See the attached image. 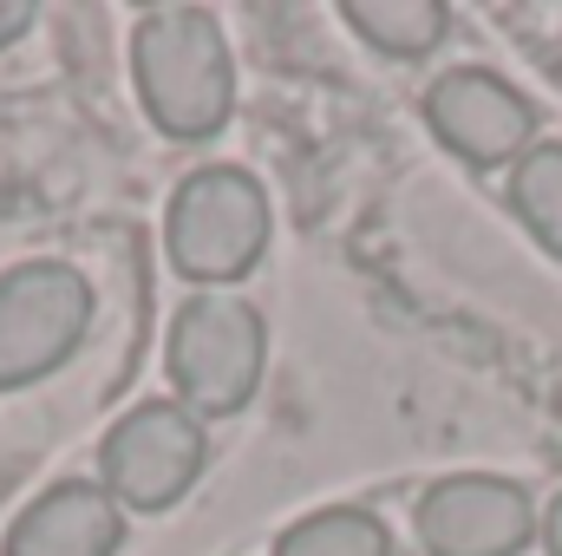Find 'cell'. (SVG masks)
I'll return each mask as SVG.
<instances>
[{
  "label": "cell",
  "mask_w": 562,
  "mask_h": 556,
  "mask_svg": "<svg viewBox=\"0 0 562 556\" xmlns=\"http://www.w3.org/2000/svg\"><path fill=\"white\" fill-rule=\"evenodd\" d=\"M132 79L150 125L170 144L216 138L236 112V66L216 13L203 7H150L132 33Z\"/></svg>",
  "instance_id": "6da1fadb"
},
{
  "label": "cell",
  "mask_w": 562,
  "mask_h": 556,
  "mask_svg": "<svg viewBox=\"0 0 562 556\" xmlns=\"http://www.w3.org/2000/svg\"><path fill=\"white\" fill-rule=\"evenodd\" d=\"M262 367H269V321L256 314V301L203 288L170 314L164 374L177 387V407H190L196 419L243 413L262 387Z\"/></svg>",
  "instance_id": "7a4b0ae2"
},
{
  "label": "cell",
  "mask_w": 562,
  "mask_h": 556,
  "mask_svg": "<svg viewBox=\"0 0 562 556\" xmlns=\"http://www.w3.org/2000/svg\"><path fill=\"white\" fill-rule=\"evenodd\" d=\"M164 249H170V269L190 276L196 288L243 281L269 249V197H262V184L249 170H236V164L190 170L170 190Z\"/></svg>",
  "instance_id": "3957f363"
},
{
  "label": "cell",
  "mask_w": 562,
  "mask_h": 556,
  "mask_svg": "<svg viewBox=\"0 0 562 556\" xmlns=\"http://www.w3.org/2000/svg\"><path fill=\"white\" fill-rule=\"evenodd\" d=\"M210 465L203 419L177 400H144L99 438V485L119 511H170Z\"/></svg>",
  "instance_id": "277c9868"
},
{
  "label": "cell",
  "mask_w": 562,
  "mask_h": 556,
  "mask_svg": "<svg viewBox=\"0 0 562 556\" xmlns=\"http://www.w3.org/2000/svg\"><path fill=\"white\" fill-rule=\"evenodd\" d=\"M92 281L72 263H13L0 276V393L66 367L92 327Z\"/></svg>",
  "instance_id": "5b68a950"
},
{
  "label": "cell",
  "mask_w": 562,
  "mask_h": 556,
  "mask_svg": "<svg viewBox=\"0 0 562 556\" xmlns=\"http://www.w3.org/2000/svg\"><path fill=\"white\" fill-rule=\"evenodd\" d=\"M425 125L471 170H497V164H517L524 151H537V105H530V92H517L491 66L438 73L425 86Z\"/></svg>",
  "instance_id": "8992f818"
},
{
  "label": "cell",
  "mask_w": 562,
  "mask_h": 556,
  "mask_svg": "<svg viewBox=\"0 0 562 556\" xmlns=\"http://www.w3.org/2000/svg\"><path fill=\"white\" fill-rule=\"evenodd\" d=\"M543 531L524 485L491 471L438 478L419 498V544L425 556H517Z\"/></svg>",
  "instance_id": "52a82bcc"
},
{
  "label": "cell",
  "mask_w": 562,
  "mask_h": 556,
  "mask_svg": "<svg viewBox=\"0 0 562 556\" xmlns=\"http://www.w3.org/2000/svg\"><path fill=\"white\" fill-rule=\"evenodd\" d=\"M125 511L105 498V485L66 478L46 485L0 537V556H119Z\"/></svg>",
  "instance_id": "ba28073f"
},
{
  "label": "cell",
  "mask_w": 562,
  "mask_h": 556,
  "mask_svg": "<svg viewBox=\"0 0 562 556\" xmlns=\"http://www.w3.org/2000/svg\"><path fill=\"white\" fill-rule=\"evenodd\" d=\"M340 13L367 46H380L393 59H425L451 33V7H438V0H347Z\"/></svg>",
  "instance_id": "9c48e42d"
},
{
  "label": "cell",
  "mask_w": 562,
  "mask_h": 556,
  "mask_svg": "<svg viewBox=\"0 0 562 556\" xmlns=\"http://www.w3.org/2000/svg\"><path fill=\"white\" fill-rule=\"evenodd\" d=\"M276 556H393V537L367 504H327L294 518L276 537Z\"/></svg>",
  "instance_id": "30bf717a"
},
{
  "label": "cell",
  "mask_w": 562,
  "mask_h": 556,
  "mask_svg": "<svg viewBox=\"0 0 562 556\" xmlns=\"http://www.w3.org/2000/svg\"><path fill=\"white\" fill-rule=\"evenodd\" d=\"M510 210L524 216V230L562 256V144L537 138V151H524L510 164Z\"/></svg>",
  "instance_id": "8fae6325"
},
{
  "label": "cell",
  "mask_w": 562,
  "mask_h": 556,
  "mask_svg": "<svg viewBox=\"0 0 562 556\" xmlns=\"http://www.w3.org/2000/svg\"><path fill=\"white\" fill-rule=\"evenodd\" d=\"M33 13H40L33 0H0V46H13V40L33 26Z\"/></svg>",
  "instance_id": "7c38bea8"
},
{
  "label": "cell",
  "mask_w": 562,
  "mask_h": 556,
  "mask_svg": "<svg viewBox=\"0 0 562 556\" xmlns=\"http://www.w3.org/2000/svg\"><path fill=\"white\" fill-rule=\"evenodd\" d=\"M543 544H550V556H562V498L543 511Z\"/></svg>",
  "instance_id": "4fadbf2b"
}]
</instances>
